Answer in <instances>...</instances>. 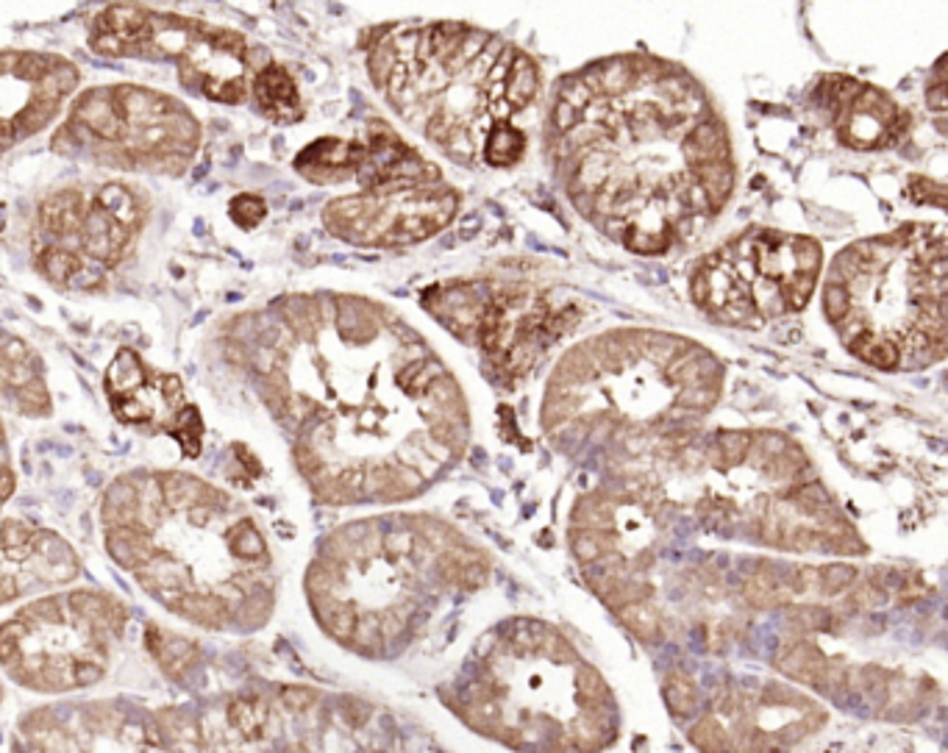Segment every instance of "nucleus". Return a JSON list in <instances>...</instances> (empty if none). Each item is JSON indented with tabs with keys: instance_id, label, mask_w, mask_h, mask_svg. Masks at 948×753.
Segmentation results:
<instances>
[{
	"instance_id": "0eeeda50",
	"label": "nucleus",
	"mask_w": 948,
	"mask_h": 753,
	"mask_svg": "<svg viewBox=\"0 0 948 753\" xmlns=\"http://www.w3.org/2000/svg\"><path fill=\"white\" fill-rule=\"evenodd\" d=\"M128 609L100 589L39 595L0 623V673L39 695H67L109 673Z\"/></svg>"
},
{
	"instance_id": "a211bd4d",
	"label": "nucleus",
	"mask_w": 948,
	"mask_h": 753,
	"mask_svg": "<svg viewBox=\"0 0 948 753\" xmlns=\"http://www.w3.org/2000/svg\"><path fill=\"white\" fill-rule=\"evenodd\" d=\"M812 98L832 126L838 143L860 154L893 148L910 128V115L885 89L857 78L823 76L815 84Z\"/></svg>"
},
{
	"instance_id": "f3484780",
	"label": "nucleus",
	"mask_w": 948,
	"mask_h": 753,
	"mask_svg": "<svg viewBox=\"0 0 948 753\" xmlns=\"http://www.w3.org/2000/svg\"><path fill=\"white\" fill-rule=\"evenodd\" d=\"M106 395L120 423L176 437L189 457L198 453L204 420L187 401L178 375L156 370L139 353L120 351L106 370Z\"/></svg>"
},
{
	"instance_id": "39448f33",
	"label": "nucleus",
	"mask_w": 948,
	"mask_h": 753,
	"mask_svg": "<svg viewBox=\"0 0 948 753\" xmlns=\"http://www.w3.org/2000/svg\"><path fill=\"white\" fill-rule=\"evenodd\" d=\"M726 364L687 336L654 329L604 331L570 348L546 384L540 420L559 448L618 446L690 434L715 409Z\"/></svg>"
},
{
	"instance_id": "7ed1b4c3",
	"label": "nucleus",
	"mask_w": 948,
	"mask_h": 753,
	"mask_svg": "<svg viewBox=\"0 0 948 753\" xmlns=\"http://www.w3.org/2000/svg\"><path fill=\"white\" fill-rule=\"evenodd\" d=\"M106 554L170 615L248 634L276 609L273 550L248 503L184 470H131L100 506Z\"/></svg>"
},
{
	"instance_id": "7c9ffc66",
	"label": "nucleus",
	"mask_w": 948,
	"mask_h": 753,
	"mask_svg": "<svg viewBox=\"0 0 948 753\" xmlns=\"http://www.w3.org/2000/svg\"><path fill=\"white\" fill-rule=\"evenodd\" d=\"M228 215H232V221L237 223V226L254 228L265 221L267 204L260 195H237V198L228 204Z\"/></svg>"
},
{
	"instance_id": "6e6552de",
	"label": "nucleus",
	"mask_w": 948,
	"mask_h": 753,
	"mask_svg": "<svg viewBox=\"0 0 948 753\" xmlns=\"http://www.w3.org/2000/svg\"><path fill=\"white\" fill-rule=\"evenodd\" d=\"M359 193L340 195L320 212L331 237L356 248H403L434 237L453 223L462 195L434 162L423 159L384 123L362 137Z\"/></svg>"
},
{
	"instance_id": "c85d7f7f",
	"label": "nucleus",
	"mask_w": 948,
	"mask_h": 753,
	"mask_svg": "<svg viewBox=\"0 0 948 753\" xmlns=\"http://www.w3.org/2000/svg\"><path fill=\"white\" fill-rule=\"evenodd\" d=\"M459 712H462V717H465V723H468V726H473L476 732H485V734L496 732V728L501 726V717H504L501 704H498V701H479V704H465Z\"/></svg>"
},
{
	"instance_id": "9d476101",
	"label": "nucleus",
	"mask_w": 948,
	"mask_h": 753,
	"mask_svg": "<svg viewBox=\"0 0 948 753\" xmlns=\"http://www.w3.org/2000/svg\"><path fill=\"white\" fill-rule=\"evenodd\" d=\"M823 251L801 234L749 228L695 262L690 295L710 320L760 331L815 295Z\"/></svg>"
},
{
	"instance_id": "4be33fe9",
	"label": "nucleus",
	"mask_w": 948,
	"mask_h": 753,
	"mask_svg": "<svg viewBox=\"0 0 948 753\" xmlns=\"http://www.w3.org/2000/svg\"><path fill=\"white\" fill-rule=\"evenodd\" d=\"M827 662V654L804 637H795L790 639V643H784L782 648L776 651V656H773V665H776L779 673H784V676L799 684H810V687L821 684Z\"/></svg>"
},
{
	"instance_id": "393cba45",
	"label": "nucleus",
	"mask_w": 948,
	"mask_h": 753,
	"mask_svg": "<svg viewBox=\"0 0 948 753\" xmlns=\"http://www.w3.org/2000/svg\"><path fill=\"white\" fill-rule=\"evenodd\" d=\"M618 620L643 643H656L662 637V617L651 604H632L615 612Z\"/></svg>"
},
{
	"instance_id": "4468645a",
	"label": "nucleus",
	"mask_w": 948,
	"mask_h": 753,
	"mask_svg": "<svg viewBox=\"0 0 948 753\" xmlns=\"http://www.w3.org/2000/svg\"><path fill=\"white\" fill-rule=\"evenodd\" d=\"M11 753H226L209 717L126 701L53 704L22 717Z\"/></svg>"
},
{
	"instance_id": "473e14b6",
	"label": "nucleus",
	"mask_w": 948,
	"mask_h": 753,
	"mask_svg": "<svg viewBox=\"0 0 948 753\" xmlns=\"http://www.w3.org/2000/svg\"><path fill=\"white\" fill-rule=\"evenodd\" d=\"M0 701H3V682H0Z\"/></svg>"
},
{
	"instance_id": "f8f14e48",
	"label": "nucleus",
	"mask_w": 948,
	"mask_h": 753,
	"mask_svg": "<svg viewBox=\"0 0 948 753\" xmlns=\"http://www.w3.org/2000/svg\"><path fill=\"white\" fill-rule=\"evenodd\" d=\"M145 221L148 204L123 182L56 189L33 223V267L61 290L104 286L126 262Z\"/></svg>"
},
{
	"instance_id": "2f4dec72",
	"label": "nucleus",
	"mask_w": 948,
	"mask_h": 753,
	"mask_svg": "<svg viewBox=\"0 0 948 753\" xmlns=\"http://www.w3.org/2000/svg\"><path fill=\"white\" fill-rule=\"evenodd\" d=\"M540 654L548 656V662H554V665H579V654H576L574 645H570L563 634L554 632V628L548 632Z\"/></svg>"
},
{
	"instance_id": "6ab92c4d",
	"label": "nucleus",
	"mask_w": 948,
	"mask_h": 753,
	"mask_svg": "<svg viewBox=\"0 0 948 753\" xmlns=\"http://www.w3.org/2000/svg\"><path fill=\"white\" fill-rule=\"evenodd\" d=\"M0 401L17 414L45 418L50 412V392L42 359L28 342L0 329Z\"/></svg>"
},
{
	"instance_id": "ddd939ff",
	"label": "nucleus",
	"mask_w": 948,
	"mask_h": 753,
	"mask_svg": "<svg viewBox=\"0 0 948 753\" xmlns=\"http://www.w3.org/2000/svg\"><path fill=\"white\" fill-rule=\"evenodd\" d=\"M426 306L453 336L479 348L501 381L524 379L579 320V309L535 286H434Z\"/></svg>"
},
{
	"instance_id": "c756f323",
	"label": "nucleus",
	"mask_w": 948,
	"mask_h": 753,
	"mask_svg": "<svg viewBox=\"0 0 948 753\" xmlns=\"http://www.w3.org/2000/svg\"><path fill=\"white\" fill-rule=\"evenodd\" d=\"M823 723H827V715H823L821 710H807V715L801 717V721L788 723V726H782L779 732H773L771 740H773V743H779V745H784V749H788V745L801 743L807 734L818 732Z\"/></svg>"
},
{
	"instance_id": "423d86ee",
	"label": "nucleus",
	"mask_w": 948,
	"mask_h": 753,
	"mask_svg": "<svg viewBox=\"0 0 948 753\" xmlns=\"http://www.w3.org/2000/svg\"><path fill=\"white\" fill-rule=\"evenodd\" d=\"M946 232L907 223L834 256L823 312L851 356L885 373H912L946 359Z\"/></svg>"
},
{
	"instance_id": "f03ea898",
	"label": "nucleus",
	"mask_w": 948,
	"mask_h": 753,
	"mask_svg": "<svg viewBox=\"0 0 948 753\" xmlns=\"http://www.w3.org/2000/svg\"><path fill=\"white\" fill-rule=\"evenodd\" d=\"M543 148L576 212L639 256L687 248L737 182L729 126L704 84L648 53L559 78Z\"/></svg>"
},
{
	"instance_id": "20e7f679",
	"label": "nucleus",
	"mask_w": 948,
	"mask_h": 753,
	"mask_svg": "<svg viewBox=\"0 0 948 753\" xmlns=\"http://www.w3.org/2000/svg\"><path fill=\"white\" fill-rule=\"evenodd\" d=\"M368 76L387 106L457 165L507 170L529 148L520 117L540 95V67L501 33L446 20L375 28Z\"/></svg>"
},
{
	"instance_id": "412c9836",
	"label": "nucleus",
	"mask_w": 948,
	"mask_h": 753,
	"mask_svg": "<svg viewBox=\"0 0 948 753\" xmlns=\"http://www.w3.org/2000/svg\"><path fill=\"white\" fill-rule=\"evenodd\" d=\"M251 95H254L256 106L262 115L273 123H299L304 117V104H301V92L295 87V78L284 65H265L260 72L251 78Z\"/></svg>"
},
{
	"instance_id": "f257e3e1",
	"label": "nucleus",
	"mask_w": 948,
	"mask_h": 753,
	"mask_svg": "<svg viewBox=\"0 0 948 753\" xmlns=\"http://www.w3.org/2000/svg\"><path fill=\"white\" fill-rule=\"evenodd\" d=\"M232 336L320 503L409 501L462 459V387L392 309L345 292L287 295Z\"/></svg>"
},
{
	"instance_id": "1a4fd4ad",
	"label": "nucleus",
	"mask_w": 948,
	"mask_h": 753,
	"mask_svg": "<svg viewBox=\"0 0 948 753\" xmlns=\"http://www.w3.org/2000/svg\"><path fill=\"white\" fill-rule=\"evenodd\" d=\"M201 139V120L173 95L139 84H104L78 95L50 148L106 170L176 178L189 170Z\"/></svg>"
},
{
	"instance_id": "aec40b11",
	"label": "nucleus",
	"mask_w": 948,
	"mask_h": 753,
	"mask_svg": "<svg viewBox=\"0 0 948 753\" xmlns=\"http://www.w3.org/2000/svg\"><path fill=\"white\" fill-rule=\"evenodd\" d=\"M364 145L362 139H340V137H323L306 145L299 156H295L293 167L306 178V182L320 184V187H331V184L353 182L362 167Z\"/></svg>"
},
{
	"instance_id": "a878e982",
	"label": "nucleus",
	"mask_w": 948,
	"mask_h": 753,
	"mask_svg": "<svg viewBox=\"0 0 948 753\" xmlns=\"http://www.w3.org/2000/svg\"><path fill=\"white\" fill-rule=\"evenodd\" d=\"M576 698L581 706H613V690L593 665L579 662L576 667Z\"/></svg>"
},
{
	"instance_id": "2eb2a0df",
	"label": "nucleus",
	"mask_w": 948,
	"mask_h": 753,
	"mask_svg": "<svg viewBox=\"0 0 948 753\" xmlns=\"http://www.w3.org/2000/svg\"><path fill=\"white\" fill-rule=\"evenodd\" d=\"M17 492L11 453L0 423V606L45 587H61L81 570L72 545L61 534L22 515H9Z\"/></svg>"
},
{
	"instance_id": "cd10ccee",
	"label": "nucleus",
	"mask_w": 948,
	"mask_h": 753,
	"mask_svg": "<svg viewBox=\"0 0 948 753\" xmlns=\"http://www.w3.org/2000/svg\"><path fill=\"white\" fill-rule=\"evenodd\" d=\"M857 581H860V573L851 565L818 567V584H821V595H827V598L849 593Z\"/></svg>"
},
{
	"instance_id": "b1692460",
	"label": "nucleus",
	"mask_w": 948,
	"mask_h": 753,
	"mask_svg": "<svg viewBox=\"0 0 948 753\" xmlns=\"http://www.w3.org/2000/svg\"><path fill=\"white\" fill-rule=\"evenodd\" d=\"M662 695H665V704L673 717H687L698 710V684L682 667H673V671L665 673Z\"/></svg>"
},
{
	"instance_id": "dca6fc26",
	"label": "nucleus",
	"mask_w": 948,
	"mask_h": 753,
	"mask_svg": "<svg viewBox=\"0 0 948 753\" xmlns=\"http://www.w3.org/2000/svg\"><path fill=\"white\" fill-rule=\"evenodd\" d=\"M81 72L42 50H0V154L42 134L76 95Z\"/></svg>"
},
{
	"instance_id": "5701e85b",
	"label": "nucleus",
	"mask_w": 948,
	"mask_h": 753,
	"mask_svg": "<svg viewBox=\"0 0 948 753\" xmlns=\"http://www.w3.org/2000/svg\"><path fill=\"white\" fill-rule=\"evenodd\" d=\"M548 632H551V626H546L543 620L518 617V620H512L498 634V645H501V651H512L515 656H537L543 643H546Z\"/></svg>"
},
{
	"instance_id": "bb28decb",
	"label": "nucleus",
	"mask_w": 948,
	"mask_h": 753,
	"mask_svg": "<svg viewBox=\"0 0 948 753\" xmlns=\"http://www.w3.org/2000/svg\"><path fill=\"white\" fill-rule=\"evenodd\" d=\"M690 743L701 753H726L732 749V745H729V732L715 715H704L690 728Z\"/></svg>"
},
{
	"instance_id": "9b49d317",
	"label": "nucleus",
	"mask_w": 948,
	"mask_h": 753,
	"mask_svg": "<svg viewBox=\"0 0 948 753\" xmlns=\"http://www.w3.org/2000/svg\"><path fill=\"white\" fill-rule=\"evenodd\" d=\"M89 48L106 59L167 61L176 65L187 92L223 106H240L251 95V50L240 31L198 17L117 3L98 11Z\"/></svg>"
}]
</instances>
